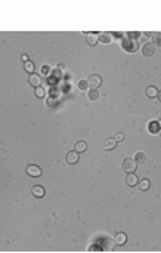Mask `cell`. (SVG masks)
I'll return each mask as SVG.
<instances>
[{
    "instance_id": "1",
    "label": "cell",
    "mask_w": 161,
    "mask_h": 253,
    "mask_svg": "<svg viewBox=\"0 0 161 253\" xmlns=\"http://www.w3.org/2000/svg\"><path fill=\"white\" fill-rule=\"evenodd\" d=\"M121 46H123V49L126 50V52H130V53L136 52L137 48H139V44H137V40L129 37V36H126V37L123 39V43H121Z\"/></svg>"
},
{
    "instance_id": "2",
    "label": "cell",
    "mask_w": 161,
    "mask_h": 253,
    "mask_svg": "<svg viewBox=\"0 0 161 253\" xmlns=\"http://www.w3.org/2000/svg\"><path fill=\"white\" fill-rule=\"evenodd\" d=\"M136 166H137V163L135 159H124L123 160V170L126 173L135 172V170H136Z\"/></svg>"
},
{
    "instance_id": "3",
    "label": "cell",
    "mask_w": 161,
    "mask_h": 253,
    "mask_svg": "<svg viewBox=\"0 0 161 253\" xmlns=\"http://www.w3.org/2000/svg\"><path fill=\"white\" fill-rule=\"evenodd\" d=\"M25 172H27V175L31 176V178H40L42 173H43L42 169H40V166H37V164H30V166H27Z\"/></svg>"
},
{
    "instance_id": "4",
    "label": "cell",
    "mask_w": 161,
    "mask_h": 253,
    "mask_svg": "<svg viewBox=\"0 0 161 253\" xmlns=\"http://www.w3.org/2000/svg\"><path fill=\"white\" fill-rule=\"evenodd\" d=\"M87 81H89V86H90V89H98V87L102 85V77H101V76H98V74H92V76H89Z\"/></svg>"
},
{
    "instance_id": "5",
    "label": "cell",
    "mask_w": 161,
    "mask_h": 253,
    "mask_svg": "<svg viewBox=\"0 0 161 253\" xmlns=\"http://www.w3.org/2000/svg\"><path fill=\"white\" fill-rule=\"evenodd\" d=\"M155 49H157V46H155L152 42H148V43H145L142 46V55L143 56H152L155 53Z\"/></svg>"
},
{
    "instance_id": "6",
    "label": "cell",
    "mask_w": 161,
    "mask_h": 253,
    "mask_svg": "<svg viewBox=\"0 0 161 253\" xmlns=\"http://www.w3.org/2000/svg\"><path fill=\"white\" fill-rule=\"evenodd\" d=\"M98 243L102 246V250H114V243H115V241L111 240V238H108V237L98 240Z\"/></svg>"
},
{
    "instance_id": "7",
    "label": "cell",
    "mask_w": 161,
    "mask_h": 253,
    "mask_svg": "<svg viewBox=\"0 0 161 253\" xmlns=\"http://www.w3.org/2000/svg\"><path fill=\"white\" fill-rule=\"evenodd\" d=\"M78 159H80V153L75 151V150L69 151L68 154H67V163H69V164H75V163H78Z\"/></svg>"
},
{
    "instance_id": "8",
    "label": "cell",
    "mask_w": 161,
    "mask_h": 253,
    "mask_svg": "<svg viewBox=\"0 0 161 253\" xmlns=\"http://www.w3.org/2000/svg\"><path fill=\"white\" fill-rule=\"evenodd\" d=\"M126 184L129 186H136L139 184V181H137V176L135 175V172H130L126 175Z\"/></svg>"
},
{
    "instance_id": "9",
    "label": "cell",
    "mask_w": 161,
    "mask_h": 253,
    "mask_svg": "<svg viewBox=\"0 0 161 253\" xmlns=\"http://www.w3.org/2000/svg\"><path fill=\"white\" fill-rule=\"evenodd\" d=\"M115 147H117V139H115V138H108V139L104 142V150H105V151H112Z\"/></svg>"
},
{
    "instance_id": "10",
    "label": "cell",
    "mask_w": 161,
    "mask_h": 253,
    "mask_svg": "<svg viewBox=\"0 0 161 253\" xmlns=\"http://www.w3.org/2000/svg\"><path fill=\"white\" fill-rule=\"evenodd\" d=\"M114 241H115V244H118V246H123V244L127 243V234L126 232H117L115 237H114Z\"/></svg>"
},
{
    "instance_id": "11",
    "label": "cell",
    "mask_w": 161,
    "mask_h": 253,
    "mask_svg": "<svg viewBox=\"0 0 161 253\" xmlns=\"http://www.w3.org/2000/svg\"><path fill=\"white\" fill-rule=\"evenodd\" d=\"M31 191H33V196H34V197H37V198L44 197V194H46V190H44L42 185H34Z\"/></svg>"
},
{
    "instance_id": "12",
    "label": "cell",
    "mask_w": 161,
    "mask_h": 253,
    "mask_svg": "<svg viewBox=\"0 0 161 253\" xmlns=\"http://www.w3.org/2000/svg\"><path fill=\"white\" fill-rule=\"evenodd\" d=\"M28 83H30L33 87H38L40 86V83H42V77L38 74H30V79H28Z\"/></svg>"
},
{
    "instance_id": "13",
    "label": "cell",
    "mask_w": 161,
    "mask_h": 253,
    "mask_svg": "<svg viewBox=\"0 0 161 253\" xmlns=\"http://www.w3.org/2000/svg\"><path fill=\"white\" fill-rule=\"evenodd\" d=\"M86 42H87V44H90V46H95V44L99 42V37H98V34H96V33H87Z\"/></svg>"
},
{
    "instance_id": "14",
    "label": "cell",
    "mask_w": 161,
    "mask_h": 253,
    "mask_svg": "<svg viewBox=\"0 0 161 253\" xmlns=\"http://www.w3.org/2000/svg\"><path fill=\"white\" fill-rule=\"evenodd\" d=\"M145 93H146L148 98H157V95H158V89H157L155 86H148L146 87V90H145Z\"/></svg>"
},
{
    "instance_id": "15",
    "label": "cell",
    "mask_w": 161,
    "mask_h": 253,
    "mask_svg": "<svg viewBox=\"0 0 161 253\" xmlns=\"http://www.w3.org/2000/svg\"><path fill=\"white\" fill-rule=\"evenodd\" d=\"M98 37H99V42H102V43H110L112 40V34L111 33H101V34H98Z\"/></svg>"
},
{
    "instance_id": "16",
    "label": "cell",
    "mask_w": 161,
    "mask_h": 253,
    "mask_svg": "<svg viewBox=\"0 0 161 253\" xmlns=\"http://www.w3.org/2000/svg\"><path fill=\"white\" fill-rule=\"evenodd\" d=\"M75 151H78V153H84L87 150V142L86 141H78L75 142V147H74Z\"/></svg>"
},
{
    "instance_id": "17",
    "label": "cell",
    "mask_w": 161,
    "mask_h": 253,
    "mask_svg": "<svg viewBox=\"0 0 161 253\" xmlns=\"http://www.w3.org/2000/svg\"><path fill=\"white\" fill-rule=\"evenodd\" d=\"M149 188H151V182L148 179H141L139 181V190L141 191H148Z\"/></svg>"
},
{
    "instance_id": "18",
    "label": "cell",
    "mask_w": 161,
    "mask_h": 253,
    "mask_svg": "<svg viewBox=\"0 0 161 253\" xmlns=\"http://www.w3.org/2000/svg\"><path fill=\"white\" fill-rule=\"evenodd\" d=\"M135 160H136L137 164H142V163H145V161H146V154H145V153H142V151H139V153H136V154H135Z\"/></svg>"
},
{
    "instance_id": "19",
    "label": "cell",
    "mask_w": 161,
    "mask_h": 253,
    "mask_svg": "<svg viewBox=\"0 0 161 253\" xmlns=\"http://www.w3.org/2000/svg\"><path fill=\"white\" fill-rule=\"evenodd\" d=\"M24 70L28 73V74H33L34 70H36V65H34L31 61H27V62H24Z\"/></svg>"
},
{
    "instance_id": "20",
    "label": "cell",
    "mask_w": 161,
    "mask_h": 253,
    "mask_svg": "<svg viewBox=\"0 0 161 253\" xmlns=\"http://www.w3.org/2000/svg\"><path fill=\"white\" fill-rule=\"evenodd\" d=\"M77 87H78V90H83V92H86V90H89V81L87 80H78V83H77Z\"/></svg>"
},
{
    "instance_id": "21",
    "label": "cell",
    "mask_w": 161,
    "mask_h": 253,
    "mask_svg": "<svg viewBox=\"0 0 161 253\" xmlns=\"http://www.w3.org/2000/svg\"><path fill=\"white\" fill-rule=\"evenodd\" d=\"M148 130H149V133H158V130H160L158 122H152V123H149L148 124Z\"/></svg>"
},
{
    "instance_id": "22",
    "label": "cell",
    "mask_w": 161,
    "mask_h": 253,
    "mask_svg": "<svg viewBox=\"0 0 161 253\" xmlns=\"http://www.w3.org/2000/svg\"><path fill=\"white\" fill-rule=\"evenodd\" d=\"M89 99L90 101H98L99 99V92H98V89H90V92H89Z\"/></svg>"
},
{
    "instance_id": "23",
    "label": "cell",
    "mask_w": 161,
    "mask_h": 253,
    "mask_svg": "<svg viewBox=\"0 0 161 253\" xmlns=\"http://www.w3.org/2000/svg\"><path fill=\"white\" fill-rule=\"evenodd\" d=\"M36 96H37L38 99H43L44 96H46V90L43 89V86H38V87H36Z\"/></svg>"
},
{
    "instance_id": "24",
    "label": "cell",
    "mask_w": 161,
    "mask_h": 253,
    "mask_svg": "<svg viewBox=\"0 0 161 253\" xmlns=\"http://www.w3.org/2000/svg\"><path fill=\"white\" fill-rule=\"evenodd\" d=\"M40 71H42V76H43V77H49V76H52V71H50L49 65H43Z\"/></svg>"
},
{
    "instance_id": "25",
    "label": "cell",
    "mask_w": 161,
    "mask_h": 253,
    "mask_svg": "<svg viewBox=\"0 0 161 253\" xmlns=\"http://www.w3.org/2000/svg\"><path fill=\"white\" fill-rule=\"evenodd\" d=\"M127 36L132 39H135V40H139V37L142 36V33H139V31H129L127 33Z\"/></svg>"
},
{
    "instance_id": "26",
    "label": "cell",
    "mask_w": 161,
    "mask_h": 253,
    "mask_svg": "<svg viewBox=\"0 0 161 253\" xmlns=\"http://www.w3.org/2000/svg\"><path fill=\"white\" fill-rule=\"evenodd\" d=\"M87 250H89V252H101V250H102V246H101L99 243H98V244H92V246H89Z\"/></svg>"
},
{
    "instance_id": "27",
    "label": "cell",
    "mask_w": 161,
    "mask_h": 253,
    "mask_svg": "<svg viewBox=\"0 0 161 253\" xmlns=\"http://www.w3.org/2000/svg\"><path fill=\"white\" fill-rule=\"evenodd\" d=\"M46 104L49 105V107H53V105L58 104V99H56V96H49V98L46 99Z\"/></svg>"
},
{
    "instance_id": "28",
    "label": "cell",
    "mask_w": 161,
    "mask_h": 253,
    "mask_svg": "<svg viewBox=\"0 0 161 253\" xmlns=\"http://www.w3.org/2000/svg\"><path fill=\"white\" fill-rule=\"evenodd\" d=\"M152 43H154L155 46H161V36L160 34H154V36H152Z\"/></svg>"
},
{
    "instance_id": "29",
    "label": "cell",
    "mask_w": 161,
    "mask_h": 253,
    "mask_svg": "<svg viewBox=\"0 0 161 253\" xmlns=\"http://www.w3.org/2000/svg\"><path fill=\"white\" fill-rule=\"evenodd\" d=\"M52 76H53V77H56V79L59 80V79H61V77H62V73H61V71H59V70H53V73H52Z\"/></svg>"
},
{
    "instance_id": "30",
    "label": "cell",
    "mask_w": 161,
    "mask_h": 253,
    "mask_svg": "<svg viewBox=\"0 0 161 253\" xmlns=\"http://www.w3.org/2000/svg\"><path fill=\"white\" fill-rule=\"evenodd\" d=\"M115 139H117V142H121L124 139V135L121 133V132H118L117 135H115Z\"/></svg>"
},
{
    "instance_id": "31",
    "label": "cell",
    "mask_w": 161,
    "mask_h": 253,
    "mask_svg": "<svg viewBox=\"0 0 161 253\" xmlns=\"http://www.w3.org/2000/svg\"><path fill=\"white\" fill-rule=\"evenodd\" d=\"M112 36H114L115 39H121V37H123V33H114Z\"/></svg>"
},
{
    "instance_id": "32",
    "label": "cell",
    "mask_w": 161,
    "mask_h": 253,
    "mask_svg": "<svg viewBox=\"0 0 161 253\" xmlns=\"http://www.w3.org/2000/svg\"><path fill=\"white\" fill-rule=\"evenodd\" d=\"M21 59H22V61H24V62H27V61H28V56H27V55H25V53H24V55L21 56Z\"/></svg>"
},
{
    "instance_id": "33",
    "label": "cell",
    "mask_w": 161,
    "mask_h": 253,
    "mask_svg": "<svg viewBox=\"0 0 161 253\" xmlns=\"http://www.w3.org/2000/svg\"><path fill=\"white\" fill-rule=\"evenodd\" d=\"M157 98H158V101L161 102V90H158V95H157Z\"/></svg>"
},
{
    "instance_id": "34",
    "label": "cell",
    "mask_w": 161,
    "mask_h": 253,
    "mask_svg": "<svg viewBox=\"0 0 161 253\" xmlns=\"http://www.w3.org/2000/svg\"><path fill=\"white\" fill-rule=\"evenodd\" d=\"M58 68H59V70H64V68H65V65H64V64H59V65H58Z\"/></svg>"
},
{
    "instance_id": "35",
    "label": "cell",
    "mask_w": 161,
    "mask_h": 253,
    "mask_svg": "<svg viewBox=\"0 0 161 253\" xmlns=\"http://www.w3.org/2000/svg\"><path fill=\"white\" fill-rule=\"evenodd\" d=\"M158 126H160V129H161V120H158Z\"/></svg>"
},
{
    "instance_id": "36",
    "label": "cell",
    "mask_w": 161,
    "mask_h": 253,
    "mask_svg": "<svg viewBox=\"0 0 161 253\" xmlns=\"http://www.w3.org/2000/svg\"><path fill=\"white\" fill-rule=\"evenodd\" d=\"M158 135H160V136H161V129H160V130H158Z\"/></svg>"
}]
</instances>
